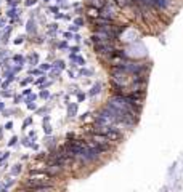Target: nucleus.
<instances>
[{"label": "nucleus", "mask_w": 183, "mask_h": 192, "mask_svg": "<svg viewBox=\"0 0 183 192\" xmlns=\"http://www.w3.org/2000/svg\"><path fill=\"white\" fill-rule=\"evenodd\" d=\"M95 51L100 54H111L114 51V48L109 42H100V43H95Z\"/></svg>", "instance_id": "obj_1"}, {"label": "nucleus", "mask_w": 183, "mask_h": 192, "mask_svg": "<svg viewBox=\"0 0 183 192\" xmlns=\"http://www.w3.org/2000/svg\"><path fill=\"white\" fill-rule=\"evenodd\" d=\"M43 186H52V183L47 179H37V178H34V179H29L28 183H26V187H43Z\"/></svg>", "instance_id": "obj_2"}, {"label": "nucleus", "mask_w": 183, "mask_h": 192, "mask_svg": "<svg viewBox=\"0 0 183 192\" xmlns=\"http://www.w3.org/2000/svg\"><path fill=\"white\" fill-rule=\"evenodd\" d=\"M87 3H89L90 6H93V8H96V10H101L104 5H106V0H87Z\"/></svg>", "instance_id": "obj_3"}, {"label": "nucleus", "mask_w": 183, "mask_h": 192, "mask_svg": "<svg viewBox=\"0 0 183 192\" xmlns=\"http://www.w3.org/2000/svg\"><path fill=\"white\" fill-rule=\"evenodd\" d=\"M60 171H61L60 165H50L48 168H47V174H48V176H55V174H58Z\"/></svg>", "instance_id": "obj_4"}, {"label": "nucleus", "mask_w": 183, "mask_h": 192, "mask_svg": "<svg viewBox=\"0 0 183 192\" xmlns=\"http://www.w3.org/2000/svg\"><path fill=\"white\" fill-rule=\"evenodd\" d=\"M6 16H8V18H16V16H18V10L16 8H13V10H8V11H6Z\"/></svg>", "instance_id": "obj_5"}, {"label": "nucleus", "mask_w": 183, "mask_h": 192, "mask_svg": "<svg viewBox=\"0 0 183 192\" xmlns=\"http://www.w3.org/2000/svg\"><path fill=\"white\" fill-rule=\"evenodd\" d=\"M19 171H21V165H15L11 168V173L13 174H19Z\"/></svg>", "instance_id": "obj_6"}, {"label": "nucleus", "mask_w": 183, "mask_h": 192, "mask_svg": "<svg viewBox=\"0 0 183 192\" xmlns=\"http://www.w3.org/2000/svg\"><path fill=\"white\" fill-rule=\"evenodd\" d=\"M100 87H101L100 83H98V85H95V87H93V90L90 91V95H95V93H98V91H100Z\"/></svg>", "instance_id": "obj_7"}, {"label": "nucleus", "mask_w": 183, "mask_h": 192, "mask_svg": "<svg viewBox=\"0 0 183 192\" xmlns=\"http://www.w3.org/2000/svg\"><path fill=\"white\" fill-rule=\"evenodd\" d=\"M34 29H35V27H34V21H29V24H28V30H29V32H34Z\"/></svg>", "instance_id": "obj_8"}, {"label": "nucleus", "mask_w": 183, "mask_h": 192, "mask_svg": "<svg viewBox=\"0 0 183 192\" xmlns=\"http://www.w3.org/2000/svg\"><path fill=\"white\" fill-rule=\"evenodd\" d=\"M8 85H10V80H6V82H2V83H0V87H2L3 90H6V88H8Z\"/></svg>", "instance_id": "obj_9"}, {"label": "nucleus", "mask_w": 183, "mask_h": 192, "mask_svg": "<svg viewBox=\"0 0 183 192\" xmlns=\"http://www.w3.org/2000/svg\"><path fill=\"white\" fill-rule=\"evenodd\" d=\"M6 3H8L10 6H16V5H18V2H16V0H6Z\"/></svg>", "instance_id": "obj_10"}, {"label": "nucleus", "mask_w": 183, "mask_h": 192, "mask_svg": "<svg viewBox=\"0 0 183 192\" xmlns=\"http://www.w3.org/2000/svg\"><path fill=\"white\" fill-rule=\"evenodd\" d=\"M16 141H18V138H16V136H13V138L10 139V143H8V144H10V146H13V144H16Z\"/></svg>", "instance_id": "obj_11"}, {"label": "nucleus", "mask_w": 183, "mask_h": 192, "mask_svg": "<svg viewBox=\"0 0 183 192\" xmlns=\"http://www.w3.org/2000/svg\"><path fill=\"white\" fill-rule=\"evenodd\" d=\"M53 66H55V67H60V69H61V67H63V61H56Z\"/></svg>", "instance_id": "obj_12"}, {"label": "nucleus", "mask_w": 183, "mask_h": 192, "mask_svg": "<svg viewBox=\"0 0 183 192\" xmlns=\"http://www.w3.org/2000/svg\"><path fill=\"white\" fill-rule=\"evenodd\" d=\"M35 2H37V0H28V2H26V5H28V6H30V5H35Z\"/></svg>", "instance_id": "obj_13"}, {"label": "nucleus", "mask_w": 183, "mask_h": 192, "mask_svg": "<svg viewBox=\"0 0 183 192\" xmlns=\"http://www.w3.org/2000/svg\"><path fill=\"white\" fill-rule=\"evenodd\" d=\"M74 112H76V106H71V107H69V114L72 115Z\"/></svg>", "instance_id": "obj_14"}, {"label": "nucleus", "mask_w": 183, "mask_h": 192, "mask_svg": "<svg viewBox=\"0 0 183 192\" xmlns=\"http://www.w3.org/2000/svg\"><path fill=\"white\" fill-rule=\"evenodd\" d=\"M13 59H15L16 63H23V58H21V56H15V58H13Z\"/></svg>", "instance_id": "obj_15"}, {"label": "nucleus", "mask_w": 183, "mask_h": 192, "mask_svg": "<svg viewBox=\"0 0 183 192\" xmlns=\"http://www.w3.org/2000/svg\"><path fill=\"white\" fill-rule=\"evenodd\" d=\"M0 95H2L3 98H8V96H11V95L8 93V91H2V93H0Z\"/></svg>", "instance_id": "obj_16"}, {"label": "nucleus", "mask_w": 183, "mask_h": 192, "mask_svg": "<svg viewBox=\"0 0 183 192\" xmlns=\"http://www.w3.org/2000/svg\"><path fill=\"white\" fill-rule=\"evenodd\" d=\"M11 126H13V123H11V122H8V123L5 125V130H11Z\"/></svg>", "instance_id": "obj_17"}, {"label": "nucleus", "mask_w": 183, "mask_h": 192, "mask_svg": "<svg viewBox=\"0 0 183 192\" xmlns=\"http://www.w3.org/2000/svg\"><path fill=\"white\" fill-rule=\"evenodd\" d=\"M40 96H42V98H48V91H42Z\"/></svg>", "instance_id": "obj_18"}, {"label": "nucleus", "mask_w": 183, "mask_h": 192, "mask_svg": "<svg viewBox=\"0 0 183 192\" xmlns=\"http://www.w3.org/2000/svg\"><path fill=\"white\" fill-rule=\"evenodd\" d=\"M29 123H30V119H28V120H26V122H24V125H23V126H24V128H26V126H28Z\"/></svg>", "instance_id": "obj_19"}, {"label": "nucleus", "mask_w": 183, "mask_h": 192, "mask_svg": "<svg viewBox=\"0 0 183 192\" xmlns=\"http://www.w3.org/2000/svg\"><path fill=\"white\" fill-rule=\"evenodd\" d=\"M3 24H5V19H0V29L3 27Z\"/></svg>", "instance_id": "obj_20"}, {"label": "nucleus", "mask_w": 183, "mask_h": 192, "mask_svg": "<svg viewBox=\"0 0 183 192\" xmlns=\"http://www.w3.org/2000/svg\"><path fill=\"white\" fill-rule=\"evenodd\" d=\"M3 56H5V51H3V50H2V51H0V59H2V58H3Z\"/></svg>", "instance_id": "obj_21"}, {"label": "nucleus", "mask_w": 183, "mask_h": 192, "mask_svg": "<svg viewBox=\"0 0 183 192\" xmlns=\"http://www.w3.org/2000/svg\"><path fill=\"white\" fill-rule=\"evenodd\" d=\"M3 107H5V104H3L2 101H0V111H3Z\"/></svg>", "instance_id": "obj_22"}, {"label": "nucleus", "mask_w": 183, "mask_h": 192, "mask_svg": "<svg viewBox=\"0 0 183 192\" xmlns=\"http://www.w3.org/2000/svg\"><path fill=\"white\" fill-rule=\"evenodd\" d=\"M0 138H2V126H0Z\"/></svg>", "instance_id": "obj_23"}, {"label": "nucleus", "mask_w": 183, "mask_h": 192, "mask_svg": "<svg viewBox=\"0 0 183 192\" xmlns=\"http://www.w3.org/2000/svg\"><path fill=\"white\" fill-rule=\"evenodd\" d=\"M0 83H2V78H0Z\"/></svg>", "instance_id": "obj_24"}]
</instances>
